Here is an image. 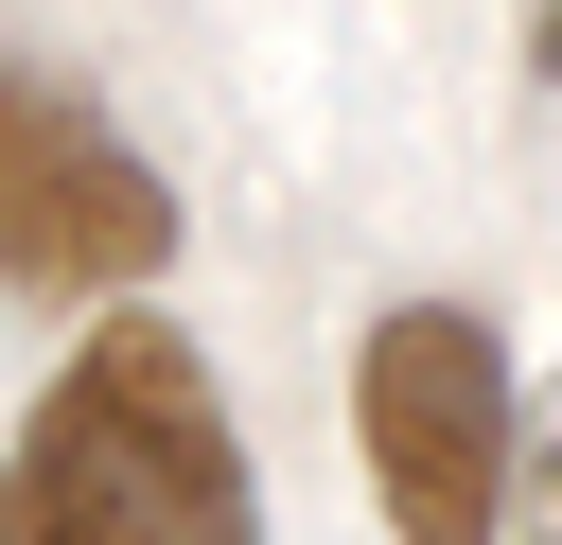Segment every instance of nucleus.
Returning a JSON list of instances; mask_svg holds the SVG:
<instances>
[{
    "label": "nucleus",
    "mask_w": 562,
    "mask_h": 545,
    "mask_svg": "<svg viewBox=\"0 0 562 545\" xmlns=\"http://www.w3.org/2000/svg\"><path fill=\"white\" fill-rule=\"evenodd\" d=\"M0 545H263V475L176 316H88L0 457Z\"/></svg>",
    "instance_id": "nucleus-1"
},
{
    "label": "nucleus",
    "mask_w": 562,
    "mask_h": 545,
    "mask_svg": "<svg viewBox=\"0 0 562 545\" xmlns=\"http://www.w3.org/2000/svg\"><path fill=\"white\" fill-rule=\"evenodd\" d=\"M351 457L386 545H509V475H527V404L474 299H386L351 352Z\"/></svg>",
    "instance_id": "nucleus-2"
},
{
    "label": "nucleus",
    "mask_w": 562,
    "mask_h": 545,
    "mask_svg": "<svg viewBox=\"0 0 562 545\" xmlns=\"http://www.w3.org/2000/svg\"><path fill=\"white\" fill-rule=\"evenodd\" d=\"M176 264V176L35 53H0V281L18 299H123Z\"/></svg>",
    "instance_id": "nucleus-3"
},
{
    "label": "nucleus",
    "mask_w": 562,
    "mask_h": 545,
    "mask_svg": "<svg viewBox=\"0 0 562 545\" xmlns=\"http://www.w3.org/2000/svg\"><path fill=\"white\" fill-rule=\"evenodd\" d=\"M509 527L562 545V369H544V422H527V475H509Z\"/></svg>",
    "instance_id": "nucleus-4"
},
{
    "label": "nucleus",
    "mask_w": 562,
    "mask_h": 545,
    "mask_svg": "<svg viewBox=\"0 0 562 545\" xmlns=\"http://www.w3.org/2000/svg\"><path fill=\"white\" fill-rule=\"evenodd\" d=\"M527 70H562V0H544V18H527Z\"/></svg>",
    "instance_id": "nucleus-5"
}]
</instances>
